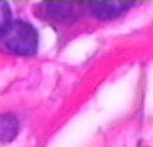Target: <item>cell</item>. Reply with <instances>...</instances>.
Segmentation results:
<instances>
[{
    "label": "cell",
    "instance_id": "3",
    "mask_svg": "<svg viewBox=\"0 0 153 147\" xmlns=\"http://www.w3.org/2000/svg\"><path fill=\"white\" fill-rule=\"evenodd\" d=\"M41 16L46 19H54L57 22L66 21L70 17H73L75 13L74 5L71 4H55V3H45L40 5Z\"/></svg>",
    "mask_w": 153,
    "mask_h": 147
},
{
    "label": "cell",
    "instance_id": "1",
    "mask_svg": "<svg viewBox=\"0 0 153 147\" xmlns=\"http://www.w3.org/2000/svg\"><path fill=\"white\" fill-rule=\"evenodd\" d=\"M38 49L36 28L26 21H12L0 34V50L12 55L30 56Z\"/></svg>",
    "mask_w": 153,
    "mask_h": 147
},
{
    "label": "cell",
    "instance_id": "2",
    "mask_svg": "<svg viewBox=\"0 0 153 147\" xmlns=\"http://www.w3.org/2000/svg\"><path fill=\"white\" fill-rule=\"evenodd\" d=\"M131 4L125 3H92L88 4L87 8L91 14H93L98 19H114L126 12Z\"/></svg>",
    "mask_w": 153,
    "mask_h": 147
},
{
    "label": "cell",
    "instance_id": "4",
    "mask_svg": "<svg viewBox=\"0 0 153 147\" xmlns=\"http://www.w3.org/2000/svg\"><path fill=\"white\" fill-rule=\"evenodd\" d=\"M19 132V122L16 115L5 113L0 115V142L9 143L16 140Z\"/></svg>",
    "mask_w": 153,
    "mask_h": 147
},
{
    "label": "cell",
    "instance_id": "5",
    "mask_svg": "<svg viewBox=\"0 0 153 147\" xmlns=\"http://www.w3.org/2000/svg\"><path fill=\"white\" fill-rule=\"evenodd\" d=\"M12 22L10 19V9L9 5L4 1H0V34L4 31L9 23Z\"/></svg>",
    "mask_w": 153,
    "mask_h": 147
}]
</instances>
